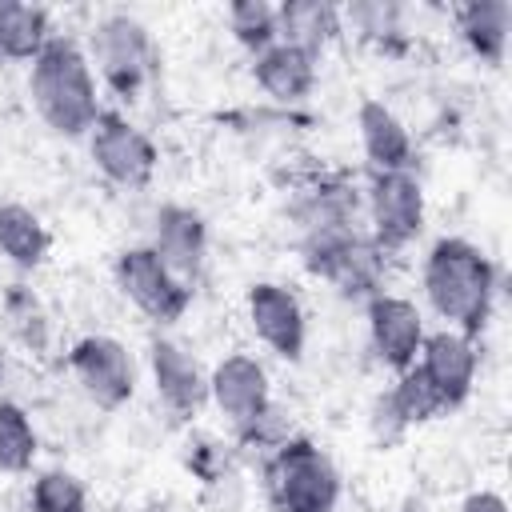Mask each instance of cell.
I'll return each mask as SVG.
<instances>
[{"label": "cell", "mask_w": 512, "mask_h": 512, "mask_svg": "<svg viewBox=\"0 0 512 512\" xmlns=\"http://www.w3.org/2000/svg\"><path fill=\"white\" fill-rule=\"evenodd\" d=\"M428 308L456 332L476 336L496 300V268L492 260L464 236H440L420 268Z\"/></svg>", "instance_id": "obj_1"}, {"label": "cell", "mask_w": 512, "mask_h": 512, "mask_svg": "<svg viewBox=\"0 0 512 512\" xmlns=\"http://www.w3.org/2000/svg\"><path fill=\"white\" fill-rule=\"evenodd\" d=\"M28 92H32L40 120L68 140L88 136L96 116L104 112L96 76H92V60L80 52V44L72 36H60V32L28 64Z\"/></svg>", "instance_id": "obj_2"}, {"label": "cell", "mask_w": 512, "mask_h": 512, "mask_svg": "<svg viewBox=\"0 0 512 512\" xmlns=\"http://www.w3.org/2000/svg\"><path fill=\"white\" fill-rule=\"evenodd\" d=\"M264 492L276 512H336L340 472L308 436H288L264 456Z\"/></svg>", "instance_id": "obj_3"}, {"label": "cell", "mask_w": 512, "mask_h": 512, "mask_svg": "<svg viewBox=\"0 0 512 512\" xmlns=\"http://www.w3.org/2000/svg\"><path fill=\"white\" fill-rule=\"evenodd\" d=\"M300 260L312 276L332 284L340 296L368 300L384 292L388 252L360 228H332V232L300 236Z\"/></svg>", "instance_id": "obj_4"}, {"label": "cell", "mask_w": 512, "mask_h": 512, "mask_svg": "<svg viewBox=\"0 0 512 512\" xmlns=\"http://www.w3.org/2000/svg\"><path fill=\"white\" fill-rule=\"evenodd\" d=\"M368 236L392 256L408 248L424 228V188L416 172H372L364 188Z\"/></svg>", "instance_id": "obj_5"}, {"label": "cell", "mask_w": 512, "mask_h": 512, "mask_svg": "<svg viewBox=\"0 0 512 512\" xmlns=\"http://www.w3.org/2000/svg\"><path fill=\"white\" fill-rule=\"evenodd\" d=\"M92 60L104 76V84L116 96H136L148 76H152V36L148 28L128 16V12H112L92 28Z\"/></svg>", "instance_id": "obj_6"}, {"label": "cell", "mask_w": 512, "mask_h": 512, "mask_svg": "<svg viewBox=\"0 0 512 512\" xmlns=\"http://www.w3.org/2000/svg\"><path fill=\"white\" fill-rule=\"evenodd\" d=\"M116 272V284L120 292L144 312L152 316L156 324H172L188 312L192 304V288L172 276V268L152 252V244H136V248H124L112 264Z\"/></svg>", "instance_id": "obj_7"}, {"label": "cell", "mask_w": 512, "mask_h": 512, "mask_svg": "<svg viewBox=\"0 0 512 512\" xmlns=\"http://www.w3.org/2000/svg\"><path fill=\"white\" fill-rule=\"evenodd\" d=\"M88 152L92 164L100 168L104 180H112L116 188H144L156 172V144L124 116L104 108L88 132Z\"/></svg>", "instance_id": "obj_8"}, {"label": "cell", "mask_w": 512, "mask_h": 512, "mask_svg": "<svg viewBox=\"0 0 512 512\" xmlns=\"http://www.w3.org/2000/svg\"><path fill=\"white\" fill-rule=\"evenodd\" d=\"M68 372L76 376L80 392L112 412V408H124L136 392V364H132V352L116 340V336H80L68 352Z\"/></svg>", "instance_id": "obj_9"}, {"label": "cell", "mask_w": 512, "mask_h": 512, "mask_svg": "<svg viewBox=\"0 0 512 512\" xmlns=\"http://www.w3.org/2000/svg\"><path fill=\"white\" fill-rule=\"evenodd\" d=\"M416 368L432 384V392L440 396L444 412H452V408H460L472 396V384H476V372H480L476 340L464 336V332H456V328L428 332L424 344H420Z\"/></svg>", "instance_id": "obj_10"}, {"label": "cell", "mask_w": 512, "mask_h": 512, "mask_svg": "<svg viewBox=\"0 0 512 512\" xmlns=\"http://www.w3.org/2000/svg\"><path fill=\"white\" fill-rule=\"evenodd\" d=\"M364 312H368V340H372L376 360L392 372L412 368L416 356H420V344L428 336L424 332V312L408 296H396V292L368 296Z\"/></svg>", "instance_id": "obj_11"}, {"label": "cell", "mask_w": 512, "mask_h": 512, "mask_svg": "<svg viewBox=\"0 0 512 512\" xmlns=\"http://www.w3.org/2000/svg\"><path fill=\"white\" fill-rule=\"evenodd\" d=\"M208 400L216 404V412L232 424V432L248 428L268 404H272V388H268V372L256 356L248 352H232L224 356L212 372H208Z\"/></svg>", "instance_id": "obj_12"}, {"label": "cell", "mask_w": 512, "mask_h": 512, "mask_svg": "<svg viewBox=\"0 0 512 512\" xmlns=\"http://www.w3.org/2000/svg\"><path fill=\"white\" fill-rule=\"evenodd\" d=\"M244 308H248V324H252V332L260 336L264 348H272L284 360H300L304 356L308 320H304V308H300L292 288L260 280V284L248 288Z\"/></svg>", "instance_id": "obj_13"}, {"label": "cell", "mask_w": 512, "mask_h": 512, "mask_svg": "<svg viewBox=\"0 0 512 512\" xmlns=\"http://www.w3.org/2000/svg\"><path fill=\"white\" fill-rule=\"evenodd\" d=\"M148 368H152V384L156 396L164 400V408L180 420H192L204 400H208V376L196 364V356L188 348H180L168 336H156L148 344Z\"/></svg>", "instance_id": "obj_14"}, {"label": "cell", "mask_w": 512, "mask_h": 512, "mask_svg": "<svg viewBox=\"0 0 512 512\" xmlns=\"http://www.w3.org/2000/svg\"><path fill=\"white\" fill-rule=\"evenodd\" d=\"M152 252L172 268V276H180L192 288L196 276L204 272V260H208L204 216L188 204H164L156 212V224H152Z\"/></svg>", "instance_id": "obj_15"}, {"label": "cell", "mask_w": 512, "mask_h": 512, "mask_svg": "<svg viewBox=\"0 0 512 512\" xmlns=\"http://www.w3.org/2000/svg\"><path fill=\"white\" fill-rule=\"evenodd\" d=\"M356 128L372 172H412V156H416L412 132L384 100H364L356 108Z\"/></svg>", "instance_id": "obj_16"}, {"label": "cell", "mask_w": 512, "mask_h": 512, "mask_svg": "<svg viewBox=\"0 0 512 512\" xmlns=\"http://www.w3.org/2000/svg\"><path fill=\"white\" fill-rule=\"evenodd\" d=\"M252 76L260 84V92L272 100V104H300L308 100V92L316 88V56L300 52V48H288V44H268L264 52L252 56Z\"/></svg>", "instance_id": "obj_17"}, {"label": "cell", "mask_w": 512, "mask_h": 512, "mask_svg": "<svg viewBox=\"0 0 512 512\" xmlns=\"http://www.w3.org/2000/svg\"><path fill=\"white\" fill-rule=\"evenodd\" d=\"M340 8L324 0H284L276 4V40L288 48H300L308 56H320L332 36L340 32Z\"/></svg>", "instance_id": "obj_18"}, {"label": "cell", "mask_w": 512, "mask_h": 512, "mask_svg": "<svg viewBox=\"0 0 512 512\" xmlns=\"http://www.w3.org/2000/svg\"><path fill=\"white\" fill-rule=\"evenodd\" d=\"M456 32L472 56L484 64H504L508 32H512V4L508 0H468L456 8Z\"/></svg>", "instance_id": "obj_19"}, {"label": "cell", "mask_w": 512, "mask_h": 512, "mask_svg": "<svg viewBox=\"0 0 512 512\" xmlns=\"http://www.w3.org/2000/svg\"><path fill=\"white\" fill-rule=\"evenodd\" d=\"M48 248H52V236H48L44 220L32 208L12 204V200L0 204V256L4 260H12L16 268L32 272V268L44 264Z\"/></svg>", "instance_id": "obj_20"}, {"label": "cell", "mask_w": 512, "mask_h": 512, "mask_svg": "<svg viewBox=\"0 0 512 512\" xmlns=\"http://www.w3.org/2000/svg\"><path fill=\"white\" fill-rule=\"evenodd\" d=\"M52 36L56 32H52V20H48L44 8L0 0V60H24V64H32Z\"/></svg>", "instance_id": "obj_21"}, {"label": "cell", "mask_w": 512, "mask_h": 512, "mask_svg": "<svg viewBox=\"0 0 512 512\" xmlns=\"http://www.w3.org/2000/svg\"><path fill=\"white\" fill-rule=\"evenodd\" d=\"M0 316H4L8 336H12L20 348H28V352H36V356L48 352V344H52V324H48V312H44L40 296H36L28 284H8V288H4Z\"/></svg>", "instance_id": "obj_22"}, {"label": "cell", "mask_w": 512, "mask_h": 512, "mask_svg": "<svg viewBox=\"0 0 512 512\" xmlns=\"http://www.w3.org/2000/svg\"><path fill=\"white\" fill-rule=\"evenodd\" d=\"M36 448H40V440H36L28 408L16 400H0V472L4 476L32 472Z\"/></svg>", "instance_id": "obj_23"}, {"label": "cell", "mask_w": 512, "mask_h": 512, "mask_svg": "<svg viewBox=\"0 0 512 512\" xmlns=\"http://www.w3.org/2000/svg\"><path fill=\"white\" fill-rule=\"evenodd\" d=\"M28 508L32 512H88V492L80 476H72L68 468H44L32 476Z\"/></svg>", "instance_id": "obj_24"}, {"label": "cell", "mask_w": 512, "mask_h": 512, "mask_svg": "<svg viewBox=\"0 0 512 512\" xmlns=\"http://www.w3.org/2000/svg\"><path fill=\"white\" fill-rule=\"evenodd\" d=\"M228 32L252 56L264 52L268 44H276V4H268V0H236L228 8Z\"/></svg>", "instance_id": "obj_25"}, {"label": "cell", "mask_w": 512, "mask_h": 512, "mask_svg": "<svg viewBox=\"0 0 512 512\" xmlns=\"http://www.w3.org/2000/svg\"><path fill=\"white\" fill-rule=\"evenodd\" d=\"M400 16L404 12L396 4H388V0H356V4H348L340 12V20H348L364 40H372L380 48H396L400 44V32H404Z\"/></svg>", "instance_id": "obj_26"}, {"label": "cell", "mask_w": 512, "mask_h": 512, "mask_svg": "<svg viewBox=\"0 0 512 512\" xmlns=\"http://www.w3.org/2000/svg\"><path fill=\"white\" fill-rule=\"evenodd\" d=\"M388 396L396 400V408H400V416L408 420V428H412V424H424V420H432V416L444 412L440 396L432 392V384L420 376L416 364L404 368V372H396V384L388 388Z\"/></svg>", "instance_id": "obj_27"}, {"label": "cell", "mask_w": 512, "mask_h": 512, "mask_svg": "<svg viewBox=\"0 0 512 512\" xmlns=\"http://www.w3.org/2000/svg\"><path fill=\"white\" fill-rule=\"evenodd\" d=\"M368 432H372V440H376L380 448L396 444V440L408 432V420L400 416V408H396V400H392L388 392H380V396L372 400V408H368Z\"/></svg>", "instance_id": "obj_28"}, {"label": "cell", "mask_w": 512, "mask_h": 512, "mask_svg": "<svg viewBox=\"0 0 512 512\" xmlns=\"http://www.w3.org/2000/svg\"><path fill=\"white\" fill-rule=\"evenodd\" d=\"M460 512H508V504H504V496H500V492L480 488V492H468V496H464Z\"/></svg>", "instance_id": "obj_29"}, {"label": "cell", "mask_w": 512, "mask_h": 512, "mask_svg": "<svg viewBox=\"0 0 512 512\" xmlns=\"http://www.w3.org/2000/svg\"><path fill=\"white\" fill-rule=\"evenodd\" d=\"M0 512H4V508H0Z\"/></svg>", "instance_id": "obj_30"}]
</instances>
